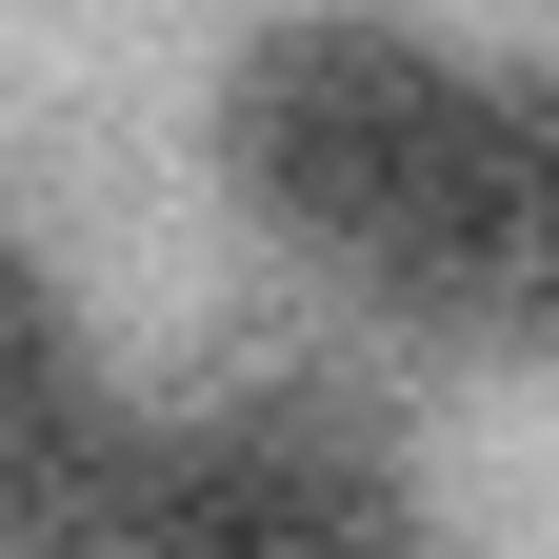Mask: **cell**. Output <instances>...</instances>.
I'll list each match as a JSON object with an SVG mask.
<instances>
[{"label": "cell", "mask_w": 559, "mask_h": 559, "mask_svg": "<svg viewBox=\"0 0 559 559\" xmlns=\"http://www.w3.org/2000/svg\"><path fill=\"white\" fill-rule=\"evenodd\" d=\"M460 120H479V60H440L419 21L320 0V21H260V40H240V81H221V180H240L300 260H340V280L380 300L400 240H419V200H440V160H460Z\"/></svg>", "instance_id": "cell-1"}, {"label": "cell", "mask_w": 559, "mask_h": 559, "mask_svg": "<svg viewBox=\"0 0 559 559\" xmlns=\"http://www.w3.org/2000/svg\"><path fill=\"white\" fill-rule=\"evenodd\" d=\"M380 300L460 320V340H559V81L479 60V120H460V160H440V200H419Z\"/></svg>", "instance_id": "cell-2"}, {"label": "cell", "mask_w": 559, "mask_h": 559, "mask_svg": "<svg viewBox=\"0 0 559 559\" xmlns=\"http://www.w3.org/2000/svg\"><path fill=\"white\" fill-rule=\"evenodd\" d=\"M200 559H440L380 440L340 419H200Z\"/></svg>", "instance_id": "cell-3"}, {"label": "cell", "mask_w": 559, "mask_h": 559, "mask_svg": "<svg viewBox=\"0 0 559 559\" xmlns=\"http://www.w3.org/2000/svg\"><path fill=\"white\" fill-rule=\"evenodd\" d=\"M0 559H200V440L180 419H100L0 500Z\"/></svg>", "instance_id": "cell-4"}, {"label": "cell", "mask_w": 559, "mask_h": 559, "mask_svg": "<svg viewBox=\"0 0 559 559\" xmlns=\"http://www.w3.org/2000/svg\"><path fill=\"white\" fill-rule=\"evenodd\" d=\"M100 419H120V400H100V360H81V300L0 240V500H21L40 460H81Z\"/></svg>", "instance_id": "cell-5"}]
</instances>
